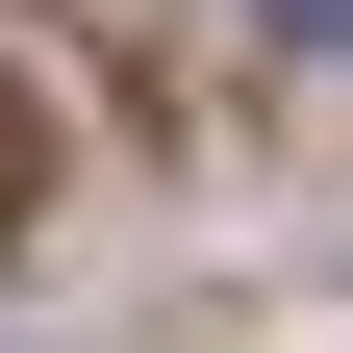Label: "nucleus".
Segmentation results:
<instances>
[{
    "mask_svg": "<svg viewBox=\"0 0 353 353\" xmlns=\"http://www.w3.org/2000/svg\"><path fill=\"white\" fill-rule=\"evenodd\" d=\"M252 26H303V51H353V0H252Z\"/></svg>",
    "mask_w": 353,
    "mask_h": 353,
    "instance_id": "1",
    "label": "nucleus"
},
{
    "mask_svg": "<svg viewBox=\"0 0 353 353\" xmlns=\"http://www.w3.org/2000/svg\"><path fill=\"white\" fill-rule=\"evenodd\" d=\"M0 228H26V126H0Z\"/></svg>",
    "mask_w": 353,
    "mask_h": 353,
    "instance_id": "2",
    "label": "nucleus"
}]
</instances>
